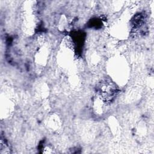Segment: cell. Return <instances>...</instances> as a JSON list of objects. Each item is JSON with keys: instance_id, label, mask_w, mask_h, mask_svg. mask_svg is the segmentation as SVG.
Instances as JSON below:
<instances>
[{"instance_id": "obj_1", "label": "cell", "mask_w": 154, "mask_h": 154, "mask_svg": "<svg viewBox=\"0 0 154 154\" xmlns=\"http://www.w3.org/2000/svg\"><path fill=\"white\" fill-rule=\"evenodd\" d=\"M117 92L116 85L109 80L101 81L97 87V93L101 101L108 103L112 100Z\"/></svg>"}]
</instances>
